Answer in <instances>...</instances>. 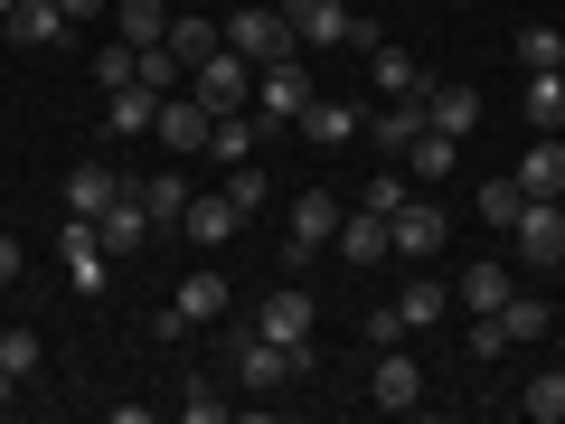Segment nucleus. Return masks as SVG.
<instances>
[{
    "instance_id": "9d476101",
    "label": "nucleus",
    "mask_w": 565,
    "mask_h": 424,
    "mask_svg": "<svg viewBox=\"0 0 565 424\" xmlns=\"http://www.w3.org/2000/svg\"><path fill=\"white\" fill-rule=\"evenodd\" d=\"M57 264H66V283H76V293H104V283H114V255H104L95 218H66V226H57Z\"/></svg>"
},
{
    "instance_id": "20e7f679",
    "label": "nucleus",
    "mask_w": 565,
    "mask_h": 424,
    "mask_svg": "<svg viewBox=\"0 0 565 424\" xmlns=\"http://www.w3.org/2000/svg\"><path fill=\"white\" fill-rule=\"evenodd\" d=\"M189 95H199L207 114H245V104H255V66H245L236 47H207V57L189 66Z\"/></svg>"
},
{
    "instance_id": "6ab92c4d",
    "label": "nucleus",
    "mask_w": 565,
    "mask_h": 424,
    "mask_svg": "<svg viewBox=\"0 0 565 424\" xmlns=\"http://www.w3.org/2000/svg\"><path fill=\"white\" fill-rule=\"evenodd\" d=\"M519 189H527V199H565V132H537V141H527Z\"/></svg>"
},
{
    "instance_id": "a878e982",
    "label": "nucleus",
    "mask_w": 565,
    "mask_h": 424,
    "mask_svg": "<svg viewBox=\"0 0 565 424\" xmlns=\"http://www.w3.org/2000/svg\"><path fill=\"white\" fill-rule=\"evenodd\" d=\"M444 311H452V283H434V274H415V283L396 293V321H405V330H434Z\"/></svg>"
},
{
    "instance_id": "bb28decb",
    "label": "nucleus",
    "mask_w": 565,
    "mask_h": 424,
    "mask_svg": "<svg viewBox=\"0 0 565 424\" xmlns=\"http://www.w3.org/2000/svg\"><path fill=\"white\" fill-rule=\"evenodd\" d=\"M104 123H114L122 141H141L151 123H161V95H151V85H114V104H104Z\"/></svg>"
},
{
    "instance_id": "473e14b6",
    "label": "nucleus",
    "mask_w": 565,
    "mask_h": 424,
    "mask_svg": "<svg viewBox=\"0 0 565 424\" xmlns=\"http://www.w3.org/2000/svg\"><path fill=\"white\" fill-rule=\"evenodd\" d=\"M170 47H180V57L199 66L207 47H226V20H199V10H170Z\"/></svg>"
},
{
    "instance_id": "37998d69",
    "label": "nucleus",
    "mask_w": 565,
    "mask_h": 424,
    "mask_svg": "<svg viewBox=\"0 0 565 424\" xmlns=\"http://www.w3.org/2000/svg\"><path fill=\"white\" fill-rule=\"evenodd\" d=\"M66 20H104V10H114V0H57Z\"/></svg>"
},
{
    "instance_id": "c9c22d12",
    "label": "nucleus",
    "mask_w": 565,
    "mask_h": 424,
    "mask_svg": "<svg viewBox=\"0 0 565 424\" xmlns=\"http://www.w3.org/2000/svg\"><path fill=\"white\" fill-rule=\"evenodd\" d=\"M39 330H29V321H10V330H0V368H10V378H29V368H39Z\"/></svg>"
},
{
    "instance_id": "72a5a7b5",
    "label": "nucleus",
    "mask_w": 565,
    "mask_h": 424,
    "mask_svg": "<svg viewBox=\"0 0 565 424\" xmlns=\"http://www.w3.org/2000/svg\"><path fill=\"white\" fill-rule=\"evenodd\" d=\"M519 208H527V189H519V170H509V180H481V218L500 226V236H509V218H519Z\"/></svg>"
},
{
    "instance_id": "5701e85b",
    "label": "nucleus",
    "mask_w": 565,
    "mask_h": 424,
    "mask_svg": "<svg viewBox=\"0 0 565 424\" xmlns=\"http://www.w3.org/2000/svg\"><path fill=\"white\" fill-rule=\"evenodd\" d=\"M0 29H10V39H20V47H57L66 29H76V20H66L57 0H20V10H10V20H0Z\"/></svg>"
},
{
    "instance_id": "aec40b11",
    "label": "nucleus",
    "mask_w": 565,
    "mask_h": 424,
    "mask_svg": "<svg viewBox=\"0 0 565 424\" xmlns=\"http://www.w3.org/2000/svg\"><path fill=\"white\" fill-rule=\"evenodd\" d=\"M302 141H321V151L359 141V104H349V95H311V104H302Z\"/></svg>"
},
{
    "instance_id": "c85d7f7f",
    "label": "nucleus",
    "mask_w": 565,
    "mask_h": 424,
    "mask_svg": "<svg viewBox=\"0 0 565 424\" xmlns=\"http://www.w3.org/2000/svg\"><path fill=\"white\" fill-rule=\"evenodd\" d=\"M114 29L132 47H161L170 39V0H114Z\"/></svg>"
},
{
    "instance_id": "a18cd8bd",
    "label": "nucleus",
    "mask_w": 565,
    "mask_h": 424,
    "mask_svg": "<svg viewBox=\"0 0 565 424\" xmlns=\"http://www.w3.org/2000/svg\"><path fill=\"white\" fill-rule=\"evenodd\" d=\"M217 10H236V0H217Z\"/></svg>"
},
{
    "instance_id": "1a4fd4ad",
    "label": "nucleus",
    "mask_w": 565,
    "mask_h": 424,
    "mask_svg": "<svg viewBox=\"0 0 565 424\" xmlns=\"http://www.w3.org/2000/svg\"><path fill=\"white\" fill-rule=\"evenodd\" d=\"M340 218H349V208L330 199V189H302V199H292V245H282V264H311V255H330Z\"/></svg>"
},
{
    "instance_id": "ea45409f",
    "label": "nucleus",
    "mask_w": 565,
    "mask_h": 424,
    "mask_svg": "<svg viewBox=\"0 0 565 424\" xmlns=\"http://www.w3.org/2000/svg\"><path fill=\"white\" fill-rule=\"evenodd\" d=\"M359 340H367V349H396V340H415V330L396 321V303H377V311H367V321H359Z\"/></svg>"
},
{
    "instance_id": "f257e3e1",
    "label": "nucleus",
    "mask_w": 565,
    "mask_h": 424,
    "mask_svg": "<svg viewBox=\"0 0 565 424\" xmlns=\"http://www.w3.org/2000/svg\"><path fill=\"white\" fill-rule=\"evenodd\" d=\"M226 368H236L245 396H282L292 378H311V349H274L255 321H236V330H226Z\"/></svg>"
},
{
    "instance_id": "a211bd4d",
    "label": "nucleus",
    "mask_w": 565,
    "mask_h": 424,
    "mask_svg": "<svg viewBox=\"0 0 565 424\" xmlns=\"http://www.w3.org/2000/svg\"><path fill=\"white\" fill-rule=\"evenodd\" d=\"M180 236H189V245H226V236H236V199H226V189H189Z\"/></svg>"
},
{
    "instance_id": "423d86ee",
    "label": "nucleus",
    "mask_w": 565,
    "mask_h": 424,
    "mask_svg": "<svg viewBox=\"0 0 565 424\" xmlns=\"http://www.w3.org/2000/svg\"><path fill=\"white\" fill-rule=\"evenodd\" d=\"M509 245H519V264H565V199H527L519 218H509Z\"/></svg>"
},
{
    "instance_id": "4be33fe9",
    "label": "nucleus",
    "mask_w": 565,
    "mask_h": 424,
    "mask_svg": "<svg viewBox=\"0 0 565 424\" xmlns=\"http://www.w3.org/2000/svg\"><path fill=\"white\" fill-rule=\"evenodd\" d=\"M462 161V141L452 132H434V123H424L415 141H405V180H424V189H444V170Z\"/></svg>"
},
{
    "instance_id": "f03ea898",
    "label": "nucleus",
    "mask_w": 565,
    "mask_h": 424,
    "mask_svg": "<svg viewBox=\"0 0 565 424\" xmlns=\"http://www.w3.org/2000/svg\"><path fill=\"white\" fill-rule=\"evenodd\" d=\"M226 20V47H236L245 66H282V57H302V29L282 20L274 0H236V10H217Z\"/></svg>"
},
{
    "instance_id": "f704fd0d",
    "label": "nucleus",
    "mask_w": 565,
    "mask_h": 424,
    "mask_svg": "<svg viewBox=\"0 0 565 424\" xmlns=\"http://www.w3.org/2000/svg\"><path fill=\"white\" fill-rule=\"evenodd\" d=\"M519 66H565V29L527 20V29H519Z\"/></svg>"
},
{
    "instance_id": "a19ab883",
    "label": "nucleus",
    "mask_w": 565,
    "mask_h": 424,
    "mask_svg": "<svg viewBox=\"0 0 565 424\" xmlns=\"http://www.w3.org/2000/svg\"><path fill=\"white\" fill-rule=\"evenodd\" d=\"M132 66H141V47H132V39H114V47L95 57V76H104V85H132Z\"/></svg>"
},
{
    "instance_id": "9b49d317",
    "label": "nucleus",
    "mask_w": 565,
    "mask_h": 424,
    "mask_svg": "<svg viewBox=\"0 0 565 424\" xmlns=\"http://www.w3.org/2000/svg\"><path fill=\"white\" fill-rule=\"evenodd\" d=\"M386 236H396L405 264H434V245L452 236V218H444V199H405L396 218H386Z\"/></svg>"
},
{
    "instance_id": "cd10ccee",
    "label": "nucleus",
    "mask_w": 565,
    "mask_h": 424,
    "mask_svg": "<svg viewBox=\"0 0 565 424\" xmlns=\"http://www.w3.org/2000/svg\"><path fill=\"white\" fill-rule=\"evenodd\" d=\"M519 415H527V424H565V359L537 368V378L519 386Z\"/></svg>"
},
{
    "instance_id": "4c0bfd02",
    "label": "nucleus",
    "mask_w": 565,
    "mask_h": 424,
    "mask_svg": "<svg viewBox=\"0 0 565 424\" xmlns=\"http://www.w3.org/2000/svg\"><path fill=\"white\" fill-rule=\"evenodd\" d=\"M226 199H236V218H255V208H264V170L236 161V170H226Z\"/></svg>"
},
{
    "instance_id": "dca6fc26",
    "label": "nucleus",
    "mask_w": 565,
    "mask_h": 424,
    "mask_svg": "<svg viewBox=\"0 0 565 424\" xmlns=\"http://www.w3.org/2000/svg\"><path fill=\"white\" fill-rule=\"evenodd\" d=\"M122 189H132L122 170H104V161H76V170H66V218H104V208H114Z\"/></svg>"
},
{
    "instance_id": "4468645a",
    "label": "nucleus",
    "mask_w": 565,
    "mask_h": 424,
    "mask_svg": "<svg viewBox=\"0 0 565 424\" xmlns=\"http://www.w3.org/2000/svg\"><path fill=\"white\" fill-rule=\"evenodd\" d=\"M207 123H217V114H207V104H199V95L180 85V95H161V123H151V132H161L170 151L189 161V151H207Z\"/></svg>"
},
{
    "instance_id": "f3484780",
    "label": "nucleus",
    "mask_w": 565,
    "mask_h": 424,
    "mask_svg": "<svg viewBox=\"0 0 565 424\" xmlns=\"http://www.w3.org/2000/svg\"><path fill=\"white\" fill-rule=\"evenodd\" d=\"M452 303H462V311H500L509 303V264L500 255H471L462 274H452Z\"/></svg>"
},
{
    "instance_id": "6e6552de",
    "label": "nucleus",
    "mask_w": 565,
    "mask_h": 424,
    "mask_svg": "<svg viewBox=\"0 0 565 424\" xmlns=\"http://www.w3.org/2000/svg\"><path fill=\"white\" fill-rule=\"evenodd\" d=\"M311 321H321V303H311L302 283H274V293H264V311H255V330L274 349H311Z\"/></svg>"
},
{
    "instance_id": "79ce46f5",
    "label": "nucleus",
    "mask_w": 565,
    "mask_h": 424,
    "mask_svg": "<svg viewBox=\"0 0 565 424\" xmlns=\"http://www.w3.org/2000/svg\"><path fill=\"white\" fill-rule=\"evenodd\" d=\"M20 274H29V245H20V236H0V283H20Z\"/></svg>"
},
{
    "instance_id": "412c9836",
    "label": "nucleus",
    "mask_w": 565,
    "mask_h": 424,
    "mask_svg": "<svg viewBox=\"0 0 565 424\" xmlns=\"http://www.w3.org/2000/svg\"><path fill=\"white\" fill-rule=\"evenodd\" d=\"M519 114L537 123V132H565V66H527V95Z\"/></svg>"
},
{
    "instance_id": "58836bf2",
    "label": "nucleus",
    "mask_w": 565,
    "mask_h": 424,
    "mask_svg": "<svg viewBox=\"0 0 565 424\" xmlns=\"http://www.w3.org/2000/svg\"><path fill=\"white\" fill-rule=\"evenodd\" d=\"M405 199H415V189H405V170H386V180H367V189H359V208H377V218H396Z\"/></svg>"
},
{
    "instance_id": "2eb2a0df",
    "label": "nucleus",
    "mask_w": 565,
    "mask_h": 424,
    "mask_svg": "<svg viewBox=\"0 0 565 424\" xmlns=\"http://www.w3.org/2000/svg\"><path fill=\"white\" fill-rule=\"evenodd\" d=\"M415 95H424V123H434V132H452V141L481 132V95H471V85H415Z\"/></svg>"
},
{
    "instance_id": "b1692460",
    "label": "nucleus",
    "mask_w": 565,
    "mask_h": 424,
    "mask_svg": "<svg viewBox=\"0 0 565 424\" xmlns=\"http://www.w3.org/2000/svg\"><path fill=\"white\" fill-rule=\"evenodd\" d=\"M367 132H377V151H396V161H405V141L424 132V95H386V104H377V123H367Z\"/></svg>"
},
{
    "instance_id": "c03bdc74",
    "label": "nucleus",
    "mask_w": 565,
    "mask_h": 424,
    "mask_svg": "<svg viewBox=\"0 0 565 424\" xmlns=\"http://www.w3.org/2000/svg\"><path fill=\"white\" fill-rule=\"evenodd\" d=\"M10 10H20V0H0V20H10Z\"/></svg>"
},
{
    "instance_id": "2f4dec72",
    "label": "nucleus",
    "mask_w": 565,
    "mask_h": 424,
    "mask_svg": "<svg viewBox=\"0 0 565 424\" xmlns=\"http://www.w3.org/2000/svg\"><path fill=\"white\" fill-rule=\"evenodd\" d=\"M500 330H509V349H519V340H546V330H556V311H546L537 293H509V303H500Z\"/></svg>"
},
{
    "instance_id": "0eeeda50",
    "label": "nucleus",
    "mask_w": 565,
    "mask_h": 424,
    "mask_svg": "<svg viewBox=\"0 0 565 424\" xmlns=\"http://www.w3.org/2000/svg\"><path fill=\"white\" fill-rule=\"evenodd\" d=\"M226 311V274L217 264H199V274H180V293H170V311L151 330H161V340H180V330H199V321H217Z\"/></svg>"
},
{
    "instance_id": "39448f33",
    "label": "nucleus",
    "mask_w": 565,
    "mask_h": 424,
    "mask_svg": "<svg viewBox=\"0 0 565 424\" xmlns=\"http://www.w3.org/2000/svg\"><path fill=\"white\" fill-rule=\"evenodd\" d=\"M367 405H377V415H415L424 405V359L415 349H377V368H367Z\"/></svg>"
},
{
    "instance_id": "e433bc0d",
    "label": "nucleus",
    "mask_w": 565,
    "mask_h": 424,
    "mask_svg": "<svg viewBox=\"0 0 565 424\" xmlns=\"http://www.w3.org/2000/svg\"><path fill=\"white\" fill-rule=\"evenodd\" d=\"M180 415H189V424H226L236 405H226V396H217L207 378H189V386H180Z\"/></svg>"
},
{
    "instance_id": "393cba45",
    "label": "nucleus",
    "mask_w": 565,
    "mask_h": 424,
    "mask_svg": "<svg viewBox=\"0 0 565 424\" xmlns=\"http://www.w3.org/2000/svg\"><path fill=\"white\" fill-rule=\"evenodd\" d=\"M255 132H264L255 114H217V123H207V161H217V170H236V161H255Z\"/></svg>"
},
{
    "instance_id": "f8f14e48",
    "label": "nucleus",
    "mask_w": 565,
    "mask_h": 424,
    "mask_svg": "<svg viewBox=\"0 0 565 424\" xmlns=\"http://www.w3.org/2000/svg\"><path fill=\"white\" fill-rule=\"evenodd\" d=\"M330 255H340L349 274H367V264H386V255H396V236H386V218H377V208H349V218H340V236H330Z\"/></svg>"
},
{
    "instance_id": "ddd939ff",
    "label": "nucleus",
    "mask_w": 565,
    "mask_h": 424,
    "mask_svg": "<svg viewBox=\"0 0 565 424\" xmlns=\"http://www.w3.org/2000/svg\"><path fill=\"white\" fill-rule=\"evenodd\" d=\"M95 236H104V255H141V245L161 236V226H151V208H141V189H122V199L95 218Z\"/></svg>"
},
{
    "instance_id": "7c9ffc66",
    "label": "nucleus",
    "mask_w": 565,
    "mask_h": 424,
    "mask_svg": "<svg viewBox=\"0 0 565 424\" xmlns=\"http://www.w3.org/2000/svg\"><path fill=\"white\" fill-rule=\"evenodd\" d=\"M367 85H377V95H415L424 76H415V57H405V47L377 39V47H367Z\"/></svg>"
},
{
    "instance_id": "c756f323",
    "label": "nucleus",
    "mask_w": 565,
    "mask_h": 424,
    "mask_svg": "<svg viewBox=\"0 0 565 424\" xmlns=\"http://www.w3.org/2000/svg\"><path fill=\"white\" fill-rule=\"evenodd\" d=\"M141 208H151V226H180L189 218V180L180 170H151V180H141Z\"/></svg>"
},
{
    "instance_id": "7ed1b4c3",
    "label": "nucleus",
    "mask_w": 565,
    "mask_h": 424,
    "mask_svg": "<svg viewBox=\"0 0 565 424\" xmlns=\"http://www.w3.org/2000/svg\"><path fill=\"white\" fill-rule=\"evenodd\" d=\"M311 95H321V85H311V66L282 57V66H255V104H245V114H255L264 132H282V123H302Z\"/></svg>"
}]
</instances>
